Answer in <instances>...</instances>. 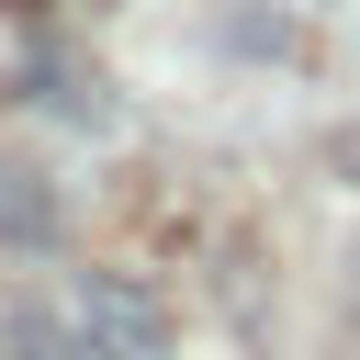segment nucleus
I'll return each instance as SVG.
<instances>
[{
	"label": "nucleus",
	"instance_id": "nucleus-1",
	"mask_svg": "<svg viewBox=\"0 0 360 360\" xmlns=\"http://www.w3.org/2000/svg\"><path fill=\"white\" fill-rule=\"evenodd\" d=\"M90 315H101V338H112V360H169V338H158V315H124V292H90Z\"/></svg>",
	"mask_w": 360,
	"mask_h": 360
}]
</instances>
